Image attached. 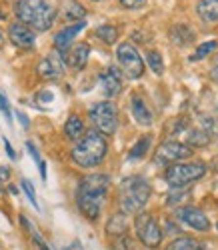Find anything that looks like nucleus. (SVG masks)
Masks as SVG:
<instances>
[{
	"mask_svg": "<svg viewBox=\"0 0 218 250\" xmlns=\"http://www.w3.org/2000/svg\"><path fill=\"white\" fill-rule=\"evenodd\" d=\"M112 250H136V246H134L132 236L122 234V236H116V240L112 242Z\"/></svg>",
	"mask_w": 218,
	"mask_h": 250,
	"instance_id": "obj_28",
	"label": "nucleus"
},
{
	"mask_svg": "<svg viewBox=\"0 0 218 250\" xmlns=\"http://www.w3.org/2000/svg\"><path fill=\"white\" fill-rule=\"evenodd\" d=\"M146 62H148V66L152 68V72L154 74H162L164 72V62H162V56L156 52V50H150L146 52Z\"/></svg>",
	"mask_w": 218,
	"mask_h": 250,
	"instance_id": "obj_26",
	"label": "nucleus"
},
{
	"mask_svg": "<svg viewBox=\"0 0 218 250\" xmlns=\"http://www.w3.org/2000/svg\"><path fill=\"white\" fill-rule=\"evenodd\" d=\"M16 18L28 28L44 32L54 24L56 10L46 0H20L14 4Z\"/></svg>",
	"mask_w": 218,
	"mask_h": 250,
	"instance_id": "obj_2",
	"label": "nucleus"
},
{
	"mask_svg": "<svg viewBox=\"0 0 218 250\" xmlns=\"http://www.w3.org/2000/svg\"><path fill=\"white\" fill-rule=\"evenodd\" d=\"M40 98L44 100V102H50V100H52V92H42V94H40Z\"/></svg>",
	"mask_w": 218,
	"mask_h": 250,
	"instance_id": "obj_41",
	"label": "nucleus"
},
{
	"mask_svg": "<svg viewBox=\"0 0 218 250\" xmlns=\"http://www.w3.org/2000/svg\"><path fill=\"white\" fill-rule=\"evenodd\" d=\"M64 134H66L70 140H78L84 134V122H82V118L72 114L66 120V124H64Z\"/></svg>",
	"mask_w": 218,
	"mask_h": 250,
	"instance_id": "obj_22",
	"label": "nucleus"
},
{
	"mask_svg": "<svg viewBox=\"0 0 218 250\" xmlns=\"http://www.w3.org/2000/svg\"><path fill=\"white\" fill-rule=\"evenodd\" d=\"M8 38L18 48H34V42H36L34 32L28 26H24L22 22H16L8 28Z\"/></svg>",
	"mask_w": 218,
	"mask_h": 250,
	"instance_id": "obj_14",
	"label": "nucleus"
},
{
	"mask_svg": "<svg viewBox=\"0 0 218 250\" xmlns=\"http://www.w3.org/2000/svg\"><path fill=\"white\" fill-rule=\"evenodd\" d=\"M192 156V148L188 144L170 140V142H162L156 148V162H178L184 158Z\"/></svg>",
	"mask_w": 218,
	"mask_h": 250,
	"instance_id": "obj_9",
	"label": "nucleus"
},
{
	"mask_svg": "<svg viewBox=\"0 0 218 250\" xmlns=\"http://www.w3.org/2000/svg\"><path fill=\"white\" fill-rule=\"evenodd\" d=\"M16 118L20 120V124H22V128H26V130L30 128V120H28L26 114H22V112H18V110H16Z\"/></svg>",
	"mask_w": 218,
	"mask_h": 250,
	"instance_id": "obj_35",
	"label": "nucleus"
},
{
	"mask_svg": "<svg viewBox=\"0 0 218 250\" xmlns=\"http://www.w3.org/2000/svg\"><path fill=\"white\" fill-rule=\"evenodd\" d=\"M84 26H86V22H84V20H80V22H74L72 26H66V28H62L60 32H56V36H54V48H56L58 54H62V58L66 56V52H68L70 46H72L74 36H76Z\"/></svg>",
	"mask_w": 218,
	"mask_h": 250,
	"instance_id": "obj_12",
	"label": "nucleus"
},
{
	"mask_svg": "<svg viewBox=\"0 0 218 250\" xmlns=\"http://www.w3.org/2000/svg\"><path fill=\"white\" fill-rule=\"evenodd\" d=\"M170 40L176 46H186L194 40V32L186 24H176V26H172V30H170Z\"/></svg>",
	"mask_w": 218,
	"mask_h": 250,
	"instance_id": "obj_18",
	"label": "nucleus"
},
{
	"mask_svg": "<svg viewBox=\"0 0 218 250\" xmlns=\"http://www.w3.org/2000/svg\"><path fill=\"white\" fill-rule=\"evenodd\" d=\"M218 48V42H216V40H208V42H202L198 48H196L194 50V54L190 56V60L194 62V60H202V58H206L210 52H214Z\"/></svg>",
	"mask_w": 218,
	"mask_h": 250,
	"instance_id": "obj_27",
	"label": "nucleus"
},
{
	"mask_svg": "<svg viewBox=\"0 0 218 250\" xmlns=\"http://www.w3.org/2000/svg\"><path fill=\"white\" fill-rule=\"evenodd\" d=\"M134 230L138 240L146 246V248H158L162 242V230L158 222L154 220V216L150 214H138L134 220Z\"/></svg>",
	"mask_w": 218,
	"mask_h": 250,
	"instance_id": "obj_8",
	"label": "nucleus"
},
{
	"mask_svg": "<svg viewBox=\"0 0 218 250\" xmlns=\"http://www.w3.org/2000/svg\"><path fill=\"white\" fill-rule=\"evenodd\" d=\"M72 160L82 168L98 166L106 156V140L98 130H88L72 148Z\"/></svg>",
	"mask_w": 218,
	"mask_h": 250,
	"instance_id": "obj_3",
	"label": "nucleus"
},
{
	"mask_svg": "<svg viewBox=\"0 0 218 250\" xmlns=\"http://www.w3.org/2000/svg\"><path fill=\"white\" fill-rule=\"evenodd\" d=\"M210 78L216 82V84H218V62H216V64L212 66V70H210Z\"/></svg>",
	"mask_w": 218,
	"mask_h": 250,
	"instance_id": "obj_39",
	"label": "nucleus"
},
{
	"mask_svg": "<svg viewBox=\"0 0 218 250\" xmlns=\"http://www.w3.org/2000/svg\"><path fill=\"white\" fill-rule=\"evenodd\" d=\"M128 230V218L124 214H114L106 224V234L110 236H122Z\"/></svg>",
	"mask_w": 218,
	"mask_h": 250,
	"instance_id": "obj_20",
	"label": "nucleus"
},
{
	"mask_svg": "<svg viewBox=\"0 0 218 250\" xmlns=\"http://www.w3.org/2000/svg\"><path fill=\"white\" fill-rule=\"evenodd\" d=\"M206 174V166L202 162H188V164H174L166 170L164 178L166 182L172 186V188H184L186 184L198 180Z\"/></svg>",
	"mask_w": 218,
	"mask_h": 250,
	"instance_id": "obj_5",
	"label": "nucleus"
},
{
	"mask_svg": "<svg viewBox=\"0 0 218 250\" xmlns=\"http://www.w3.org/2000/svg\"><path fill=\"white\" fill-rule=\"evenodd\" d=\"M88 54H90V46L86 44V42H78L76 46H72L66 52L64 60H66L74 70H82L86 66V62H88Z\"/></svg>",
	"mask_w": 218,
	"mask_h": 250,
	"instance_id": "obj_15",
	"label": "nucleus"
},
{
	"mask_svg": "<svg viewBox=\"0 0 218 250\" xmlns=\"http://www.w3.org/2000/svg\"><path fill=\"white\" fill-rule=\"evenodd\" d=\"M166 250H208V248H206V244L200 242V240L182 236V238H176L174 242H170Z\"/></svg>",
	"mask_w": 218,
	"mask_h": 250,
	"instance_id": "obj_21",
	"label": "nucleus"
},
{
	"mask_svg": "<svg viewBox=\"0 0 218 250\" xmlns=\"http://www.w3.org/2000/svg\"><path fill=\"white\" fill-rule=\"evenodd\" d=\"M166 230H168V232H172V234H180V230H178V228L174 226L172 222H166Z\"/></svg>",
	"mask_w": 218,
	"mask_h": 250,
	"instance_id": "obj_40",
	"label": "nucleus"
},
{
	"mask_svg": "<svg viewBox=\"0 0 218 250\" xmlns=\"http://www.w3.org/2000/svg\"><path fill=\"white\" fill-rule=\"evenodd\" d=\"M188 146H206L210 142V134H206L204 130H190L186 136Z\"/></svg>",
	"mask_w": 218,
	"mask_h": 250,
	"instance_id": "obj_25",
	"label": "nucleus"
},
{
	"mask_svg": "<svg viewBox=\"0 0 218 250\" xmlns=\"http://www.w3.org/2000/svg\"><path fill=\"white\" fill-rule=\"evenodd\" d=\"M10 178V168L8 166H0V182H6Z\"/></svg>",
	"mask_w": 218,
	"mask_h": 250,
	"instance_id": "obj_36",
	"label": "nucleus"
},
{
	"mask_svg": "<svg viewBox=\"0 0 218 250\" xmlns=\"http://www.w3.org/2000/svg\"><path fill=\"white\" fill-rule=\"evenodd\" d=\"M150 136L148 134H144V136H140L138 138V142L134 144L132 148H130V154H128V160H140L146 152H148V148H150Z\"/></svg>",
	"mask_w": 218,
	"mask_h": 250,
	"instance_id": "obj_23",
	"label": "nucleus"
},
{
	"mask_svg": "<svg viewBox=\"0 0 218 250\" xmlns=\"http://www.w3.org/2000/svg\"><path fill=\"white\" fill-rule=\"evenodd\" d=\"M26 148H28V152H30V156L34 158V162H40V156H38V148L34 146V144H32L30 140L26 142Z\"/></svg>",
	"mask_w": 218,
	"mask_h": 250,
	"instance_id": "obj_34",
	"label": "nucleus"
},
{
	"mask_svg": "<svg viewBox=\"0 0 218 250\" xmlns=\"http://www.w3.org/2000/svg\"><path fill=\"white\" fill-rule=\"evenodd\" d=\"M8 190H10V194H14V196L18 194V188H16V186H10V188H8Z\"/></svg>",
	"mask_w": 218,
	"mask_h": 250,
	"instance_id": "obj_42",
	"label": "nucleus"
},
{
	"mask_svg": "<svg viewBox=\"0 0 218 250\" xmlns=\"http://www.w3.org/2000/svg\"><path fill=\"white\" fill-rule=\"evenodd\" d=\"M150 198V184L142 176H130L120 184V206L126 214H136Z\"/></svg>",
	"mask_w": 218,
	"mask_h": 250,
	"instance_id": "obj_4",
	"label": "nucleus"
},
{
	"mask_svg": "<svg viewBox=\"0 0 218 250\" xmlns=\"http://www.w3.org/2000/svg\"><path fill=\"white\" fill-rule=\"evenodd\" d=\"M38 168H40V176H42V180H46V162H44V160H40V162H38Z\"/></svg>",
	"mask_w": 218,
	"mask_h": 250,
	"instance_id": "obj_38",
	"label": "nucleus"
},
{
	"mask_svg": "<svg viewBox=\"0 0 218 250\" xmlns=\"http://www.w3.org/2000/svg\"><path fill=\"white\" fill-rule=\"evenodd\" d=\"M144 2H146V0H120V4L126 6V8H136V6L144 4Z\"/></svg>",
	"mask_w": 218,
	"mask_h": 250,
	"instance_id": "obj_33",
	"label": "nucleus"
},
{
	"mask_svg": "<svg viewBox=\"0 0 218 250\" xmlns=\"http://www.w3.org/2000/svg\"><path fill=\"white\" fill-rule=\"evenodd\" d=\"M94 2H98V0H94Z\"/></svg>",
	"mask_w": 218,
	"mask_h": 250,
	"instance_id": "obj_43",
	"label": "nucleus"
},
{
	"mask_svg": "<svg viewBox=\"0 0 218 250\" xmlns=\"http://www.w3.org/2000/svg\"><path fill=\"white\" fill-rule=\"evenodd\" d=\"M32 240L36 242V246H38V250H50V246H48V244L44 242V238H42V236H40L38 232H34V234H32Z\"/></svg>",
	"mask_w": 218,
	"mask_h": 250,
	"instance_id": "obj_32",
	"label": "nucleus"
},
{
	"mask_svg": "<svg viewBox=\"0 0 218 250\" xmlns=\"http://www.w3.org/2000/svg\"><path fill=\"white\" fill-rule=\"evenodd\" d=\"M202 130L206 134H218V120L216 118H210V116H202Z\"/></svg>",
	"mask_w": 218,
	"mask_h": 250,
	"instance_id": "obj_30",
	"label": "nucleus"
},
{
	"mask_svg": "<svg viewBox=\"0 0 218 250\" xmlns=\"http://www.w3.org/2000/svg\"><path fill=\"white\" fill-rule=\"evenodd\" d=\"M130 110H132V116L140 126H150L152 124V112L140 96H132V100H130Z\"/></svg>",
	"mask_w": 218,
	"mask_h": 250,
	"instance_id": "obj_16",
	"label": "nucleus"
},
{
	"mask_svg": "<svg viewBox=\"0 0 218 250\" xmlns=\"http://www.w3.org/2000/svg\"><path fill=\"white\" fill-rule=\"evenodd\" d=\"M96 36L102 38V42H106V44H114L118 40V30L112 24H104V26L96 28Z\"/></svg>",
	"mask_w": 218,
	"mask_h": 250,
	"instance_id": "obj_24",
	"label": "nucleus"
},
{
	"mask_svg": "<svg viewBox=\"0 0 218 250\" xmlns=\"http://www.w3.org/2000/svg\"><path fill=\"white\" fill-rule=\"evenodd\" d=\"M176 218L182 220L184 224H188L194 230H200L206 232L210 230V220L206 218V214L200 210V208H194V206H184L176 210Z\"/></svg>",
	"mask_w": 218,
	"mask_h": 250,
	"instance_id": "obj_11",
	"label": "nucleus"
},
{
	"mask_svg": "<svg viewBox=\"0 0 218 250\" xmlns=\"http://www.w3.org/2000/svg\"><path fill=\"white\" fill-rule=\"evenodd\" d=\"M4 148H6V154L12 158V160H16V152H14V148L10 146V142H8V138H4Z\"/></svg>",
	"mask_w": 218,
	"mask_h": 250,
	"instance_id": "obj_37",
	"label": "nucleus"
},
{
	"mask_svg": "<svg viewBox=\"0 0 218 250\" xmlns=\"http://www.w3.org/2000/svg\"><path fill=\"white\" fill-rule=\"evenodd\" d=\"M0 110L4 112V116H6V120H8V122L12 120V116H10V106H8V100H6L2 94H0Z\"/></svg>",
	"mask_w": 218,
	"mask_h": 250,
	"instance_id": "obj_31",
	"label": "nucleus"
},
{
	"mask_svg": "<svg viewBox=\"0 0 218 250\" xmlns=\"http://www.w3.org/2000/svg\"><path fill=\"white\" fill-rule=\"evenodd\" d=\"M64 60L62 54H56V52H50L48 56H44L38 66H36V72L40 74V78L44 80H58L62 74H64Z\"/></svg>",
	"mask_w": 218,
	"mask_h": 250,
	"instance_id": "obj_10",
	"label": "nucleus"
},
{
	"mask_svg": "<svg viewBox=\"0 0 218 250\" xmlns=\"http://www.w3.org/2000/svg\"><path fill=\"white\" fill-rule=\"evenodd\" d=\"M116 58H118V64L122 68V72L128 76V78H140L144 74V62L138 54V50L130 44V42H122L118 44L116 48Z\"/></svg>",
	"mask_w": 218,
	"mask_h": 250,
	"instance_id": "obj_7",
	"label": "nucleus"
},
{
	"mask_svg": "<svg viewBox=\"0 0 218 250\" xmlns=\"http://www.w3.org/2000/svg\"><path fill=\"white\" fill-rule=\"evenodd\" d=\"M98 82H100V88H102L104 96H108V98L118 96L122 90V82H120V74H118L116 66H108V70H104L98 76Z\"/></svg>",
	"mask_w": 218,
	"mask_h": 250,
	"instance_id": "obj_13",
	"label": "nucleus"
},
{
	"mask_svg": "<svg viewBox=\"0 0 218 250\" xmlns=\"http://www.w3.org/2000/svg\"><path fill=\"white\" fill-rule=\"evenodd\" d=\"M196 12L204 22H218V0H200L196 4Z\"/></svg>",
	"mask_w": 218,
	"mask_h": 250,
	"instance_id": "obj_17",
	"label": "nucleus"
},
{
	"mask_svg": "<svg viewBox=\"0 0 218 250\" xmlns=\"http://www.w3.org/2000/svg\"><path fill=\"white\" fill-rule=\"evenodd\" d=\"M94 128L100 134L110 136L116 132V124H118V114H116V106L112 102H96L88 112Z\"/></svg>",
	"mask_w": 218,
	"mask_h": 250,
	"instance_id": "obj_6",
	"label": "nucleus"
},
{
	"mask_svg": "<svg viewBox=\"0 0 218 250\" xmlns=\"http://www.w3.org/2000/svg\"><path fill=\"white\" fill-rule=\"evenodd\" d=\"M108 186H110V178L106 174H88L80 180L76 202H78L80 212L88 220H96L100 216Z\"/></svg>",
	"mask_w": 218,
	"mask_h": 250,
	"instance_id": "obj_1",
	"label": "nucleus"
},
{
	"mask_svg": "<svg viewBox=\"0 0 218 250\" xmlns=\"http://www.w3.org/2000/svg\"><path fill=\"white\" fill-rule=\"evenodd\" d=\"M20 184H22V190L26 192V196H28L30 204H32V206L36 208V210H38V200H36V192H34L32 182H30V180H26V178H22V182H20Z\"/></svg>",
	"mask_w": 218,
	"mask_h": 250,
	"instance_id": "obj_29",
	"label": "nucleus"
},
{
	"mask_svg": "<svg viewBox=\"0 0 218 250\" xmlns=\"http://www.w3.org/2000/svg\"><path fill=\"white\" fill-rule=\"evenodd\" d=\"M86 10L80 2H76V0H62V16L66 20H80L84 18Z\"/></svg>",
	"mask_w": 218,
	"mask_h": 250,
	"instance_id": "obj_19",
	"label": "nucleus"
}]
</instances>
